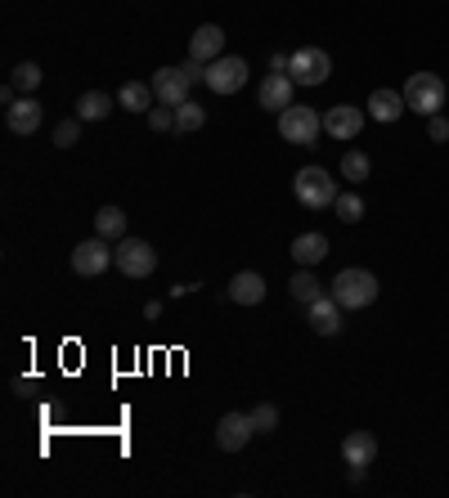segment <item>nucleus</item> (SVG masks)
Listing matches in <instances>:
<instances>
[{"mask_svg":"<svg viewBox=\"0 0 449 498\" xmlns=\"http://www.w3.org/2000/svg\"><path fill=\"white\" fill-rule=\"evenodd\" d=\"M369 171H373L369 153H360V149H346V153H341V180L360 184V180H369Z\"/></svg>","mask_w":449,"mask_h":498,"instance_id":"393cba45","label":"nucleus"},{"mask_svg":"<svg viewBox=\"0 0 449 498\" xmlns=\"http://www.w3.org/2000/svg\"><path fill=\"white\" fill-rule=\"evenodd\" d=\"M149 126H153V130H175V109H167V104L149 109Z\"/></svg>","mask_w":449,"mask_h":498,"instance_id":"c756f323","label":"nucleus"},{"mask_svg":"<svg viewBox=\"0 0 449 498\" xmlns=\"http://www.w3.org/2000/svg\"><path fill=\"white\" fill-rule=\"evenodd\" d=\"M203 121H207V109L193 104V99H184L175 109V135H193V130H203Z\"/></svg>","mask_w":449,"mask_h":498,"instance_id":"b1692460","label":"nucleus"},{"mask_svg":"<svg viewBox=\"0 0 449 498\" xmlns=\"http://www.w3.org/2000/svg\"><path fill=\"white\" fill-rule=\"evenodd\" d=\"M41 117H46V112H41V104H37L32 95H18V99L5 109V121H9L14 135H32V130L41 126Z\"/></svg>","mask_w":449,"mask_h":498,"instance_id":"2eb2a0df","label":"nucleus"},{"mask_svg":"<svg viewBox=\"0 0 449 498\" xmlns=\"http://www.w3.org/2000/svg\"><path fill=\"white\" fill-rule=\"evenodd\" d=\"M404 104H409V112H418V117H436V112L445 109V81L436 72H413L404 81Z\"/></svg>","mask_w":449,"mask_h":498,"instance_id":"7ed1b4c3","label":"nucleus"},{"mask_svg":"<svg viewBox=\"0 0 449 498\" xmlns=\"http://www.w3.org/2000/svg\"><path fill=\"white\" fill-rule=\"evenodd\" d=\"M287 292H292L301 306H310V301H319V296H324V283L315 278V270H306V265H301V270L292 275V283H287Z\"/></svg>","mask_w":449,"mask_h":498,"instance_id":"412c9836","label":"nucleus"},{"mask_svg":"<svg viewBox=\"0 0 449 498\" xmlns=\"http://www.w3.org/2000/svg\"><path fill=\"white\" fill-rule=\"evenodd\" d=\"M252 427H256V436H275L279 431V409L275 404H256L252 409Z\"/></svg>","mask_w":449,"mask_h":498,"instance_id":"bb28decb","label":"nucleus"},{"mask_svg":"<svg viewBox=\"0 0 449 498\" xmlns=\"http://www.w3.org/2000/svg\"><path fill=\"white\" fill-rule=\"evenodd\" d=\"M292 189H297V202L301 207H310V212H319V207H333L337 202V180L324 171V166H301L297 171V180H292Z\"/></svg>","mask_w":449,"mask_h":498,"instance_id":"f03ea898","label":"nucleus"},{"mask_svg":"<svg viewBox=\"0 0 449 498\" xmlns=\"http://www.w3.org/2000/svg\"><path fill=\"white\" fill-rule=\"evenodd\" d=\"M112 265V247H109V238H86V243H77L72 247V270L81 278H99L104 270Z\"/></svg>","mask_w":449,"mask_h":498,"instance_id":"6e6552de","label":"nucleus"},{"mask_svg":"<svg viewBox=\"0 0 449 498\" xmlns=\"http://www.w3.org/2000/svg\"><path fill=\"white\" fill-rule=\"evenodd\" d=\"M112 265L126 278H149L158 270V252H153V243L126 233V238H117V247H112Z\"/></svg>","mask_w":449,"mask_h":498,"instance_id":"20e7f679","label":"nucleus"},{"mask_svg":"<svg viewBox=\"0 0 449 498\" xmlns=\"http://www.w3.org/2000/svg\"><path fill=\"white\" fill-rule=\"evenodd\" d=\"M287 77L297 86H324L333 77V58L324 55V50H315V46H301V50L287 55Z\"/></svg>","mask_w":449,"mask_h":498,"instance_id":"423d86ee","label":"nucleus"},{"mask_svg":"<svg viewBox=\"0 0 449 498\" xmlns=\"http://www.w3.org/2000/svg\"><path fill=\"white\" fill-rule=\"evenodd\" d=\"M341 306L333 301V292H324L319 301H310V328L319 332V337H337L341 332Z\"/></svg>","mask_w":449,"mask_h":498,"instance_id":"f3484780","label":"nucleus"},{"mask_svg":"<svg viewBox=\"0 0 449 498\" xmlns=\"http://www.w3.org/2000/svg\"><path fill=\"white\" fill-rule=\"evenodd\" d=\"M292 90H297V81L287 72H266V81L256 86V104L266 112H283L292 109Z\"/></svg>","mask_w":449,"mask_h":498,"instance_id":"f8f14e48","label":"nucleus"},{"mask_svg":"<svg viewBox=\"0 0 449 498\" xmlns=\"http://www.w3.org/2000/svg\"><path fill=\"white\" fill-rule=\"evenodd\" d=\"M109 112H112V95H104V90H86L77 99V117L81 121H104Z\"/></svg>","mask_w":449,"mask_h":498,"instance_id":"4be33fe9","label":"nucleus"},{"mask_svg":"<svg viewBox=\"0 0 449 498\" xmlns=\"http://www.w3.org/2000/svg\"><path fill=\"white\" fill-rule=\"evenodd\" d=\"M270 72H287V55H270Z\"/></svg>","mask_w":449,"mask_h":498,"instance_id":"72a5a7b5","label":"nucleus"},{"mask_svg":"<svg viewBox=\"0 0 449 498\" xmlns=\"http://www.w3.org/2000/svg\"><path fill=\"white\" fill-rule=\"evenodd\" d=\"M153 99H158V95H153L149 81H126V86L117 90V104H121L126 112H149L153 109Z\"/></svg>","mask_w":449,"mask_h":498,"instance_id":"aec40b11","label":"nucleus"},{"mask_svg":"<svg viewBox=\"0 0 449 498\" xmlns=\"http://www.w3.org/2000/svg\"><path fill=\"white\" fill-rule=\"evenodd\" d=\"M252 436H256L252 413H224L221 422H216V444H221L224 453H243L252 444Z\"/></svg>","mask_w":449,"mask_h":498,"instance_id":"9d476101","label":"nucleus"},{"mask_svg":"<svg viewBox=\"0 0 449 498\" xmlns=\"http://www.w3.org/2000/svg\"><path fill=\"white\" fill-rule=\"evenodd\" d=\"M341 458H346V467H373V458H378V436H373V431H350V436L341 441Z\"/></svg>","mask_w":449,"mask_h":498,"instance_id":"dca6fc26","label":"nucleus"},{"mask_svg":"<svg viewBox=\"0 0 449 498\" xmlns=\"http://www.w3.org/2000/svg\"><path fill=\"white\" fill-rule=\"evenodd\" d=\"M180 72H184L193 86H207V63H198V58H184V63H180Z\"/></svg>","mask_w":449,"mask_h":498,"instance_id":"7c9ffc66","label":"nucleus"},{"mask_svg":"<svg viewBox=\"0 0 449 498\" xmlns=\"http://www.w3.org/2000/svg\"><path fill=\"white\" fill-rule=\"evenodd\" d=\"M333 212H337V221H346V224L364 221V198H360V193H355V189H346V193H337Z\"/></svg>","mask_w":449,"mask_h":498,"instance_id":"a878e982","label":"nucleus"},{"mask_svg":"<svg viewBox=\"0 0 449 498\" xmlns=\"http://www.w3.org/2000/svg\"><path fill=\"white\" fill-rule=\"evenodd\" d=\"M329 292H333V301L341 310H364V306H373L378 301V278L369 275V270H341V275L329 283Z\"/></svg>","mask_w":449,"mask_h":498,"instance_id":"f257e3e1","label":"nucleus"},{"mask_svg":"<svg viewBox=\"0 0 449 498\" xmlns=\"http://www.w3.org/2000/svg\"><path fill=\"white\" fill-rule=\"evenodd\" d=\"M95 233L99 238H126V212L121 207H99V216H95Z\"/></svg>","mask_w":449,"mask_h":498,"instance_id":"5701e85b","label":"nucleus"},{"mask_svg":"<svg viewBox=\"0 0 449 498\" xmlns=\"http://www.w3.org/2000/svg\"><path fill=\"white\" fill-rule=\"evenodd\" d=\"M319 130H324V117L315 109H306V104H292V109L279 112V135L297 149H315Z\"/></svg>","mask_w":449,"mask_h":498,"instance_id":"39448f33","label":"nucleus"},{"mask_svg":"<svg viewBox=\"0 0 449 498\" xmlns=\"http://www.w3.org/2000/svg\"><path fill=\"white\" fill-rule=\"evenodd\" d=\"M153 95H158V104H167V109H180L184 99H189V90H193V81L180 72V67H158L153 72Z\"/></svg>","mask_w":449,"mask_h":498,"instance_id":"9b49d317","label":"nucleus"},{"mask_svg":"<svg viewBox=\"0 0 449 498\" xmlns=\"http://www.w3.org/2000/svg\"><path fill=\"white\" fill-rule=\"evenodd\" d=\"M364 121H369V109H355V104H333V109L324 112V130L333 140H341V144H350L364 130Z\"/></svg>","mask_w":449,"mask_h":498,"instance_id":"1a4fd4ad","label":"nucleus"},{"mask_svg":"<svg viewBox=\"0 0 449 498\" xmlns=\"http://www.w3.org/2000/svg\"><path fill=\"white\" fill-rule=\"evenodd\" d=\"M234 306H261L266 301V278L256 275V270H238V275L229 278V292H224Z\"/></svg>","mask_w":449,"mask_h":498,"instance_id":"ddd939ff","label":"nucleus"},{"mask_svg":"<svg viewBox=\"0 0 449 498\" xmlns=\"http://www.w3.org/2000/svg\"><path fill=\"white\" fill-rule=\"evenodd\" d=\"M81 140V117H68V121H58L55 126V144L58 149H72Z\"/></svg>","mask_w":449,"mask_h":498,"instance_id":"c85d7f7f","label":"nucleus"},{"mask_svg":"<svg viewBox=\"0 0 449 498\" xmlns=\"http://www.w3.org/2000/svg\"><path fill=\"white\" fill-rule=\"evenodd\" d=\"M14 90H18V86H14V81H9V86H0V104H5V109H9V104H14Z\"/></svg>","mask_w":449,"mask_h":498,"instance_id":"473e14b6","label":"nucleus"},{"mask_svg":"<svg viewBox=\"0 0 449 498\" xmlns=\"http://www.w3.org/2000/svg\"><path fill=\"white\" fill-rule=\"evenodd\" d=\"M247 81V63L238 55H221L216 63H207V90L212 95H238Z\"/></svg>","mask_w":449,"mask_h":498,"instance_id":"0eeeda50","label":"nucleus"},{"mask_svg":"<svg viewBox=\"0 0 449 498\" xmlns=\"http://www.w3.org/2000/svg\"><path fill=\"white\" fill-rule=\"evenodd\" d=\"M224 55V32L216 23H203L193 36H189V58H198V63H216Z\"/></svg>","mask_w":449,"mask_h":498,"instance_id":"4468645a","label":"nucleus"},{"mask_svg":"<svg viewBox=\"0 0 449 498\" xmlns=\"http://www.w3.org/2000/svg\"><path fill=\"white\" fill-rule=\"evenodd\" d=\"M427 140H436V144H445L449 140V121L436 112V117H427Z\"/></svg>","mask_w":449,"mask_h":498,"instance_id":"2f4dec72","label":"nucleus"},{"mask_svg":"<svg viewBox=\"0 0 449 498\" xmlns=\"http://www.w3.org/2000/svg\"><path fill=\"white\" fill-rule=\"evenodd\" d=\"M9 81H14L23 95H32V90L41 86V67H37V63H18V67L9 72Z\"/></svg>","mask_w":449,"mask_h":498,"instance_id":"cd10ccee","label":"nucleus"},{"mask_svg":"<svg viewBox=\"0 0 449 498\" xmlns=\"http://www.w3.org/2000/svg\"><path fill=\"white\" fill-rule=\"evenodd\" d=\"M324 256H329V238H324V233H301V238H292V261H297V265L315 270Z\"/></svg>","mask_w":449,"mask_h":498,"instance_id":"6ab92c4d","label":"nucleus"},{"mask_svg":"<svg viewBox=\"0 0 449 498\" xmlns=\"http://www.w3.org/2000/svg\"><path fill=\"white\" fill-rule=\"evenodd\" d=\"M404 112H409L404 90H373V95H369V117H373V121H387V126H392Z\"/></svg>","mask_w":449,"mask_h":498,"instance_id":"a211bd4d","label":"nucleus"}]
</instances>
